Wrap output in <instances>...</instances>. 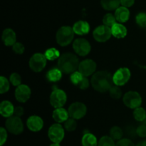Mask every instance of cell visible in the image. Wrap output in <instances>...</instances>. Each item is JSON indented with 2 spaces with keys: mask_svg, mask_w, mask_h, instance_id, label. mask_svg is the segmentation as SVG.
I'll use <instances>...</instances> for the list:
<instances>
[{
  "mask_svg": "<svg viewBox=\"0 0 146 146\" xmlns=\"http://www.w3.org/2000/svg\"><path fill=\"white\" fill-rule=\"evenodd\" d=\"M98 146H115V143L111 136L106 135L100 139Z\"/></svg>",
  "mask_w": 146,
  "mask_h": 146,
  "instance_id": "29",
  "label": "cell"
},
{
  "mask_svg": "<svg viewBox=\"0 0 146 146\" xmlns=\"http://www.w3.org/2000/svg\"><path fill=\"white\" fill-rule=\"evenodd\" d=\"M116 21L117 20L115 19V15L111 14V13L106 14L103 18V22H104V25L109 27H112L116 23Z\"/></svg>",
  "mask_w": 146,
  "mask_h": 146,
  "instance_id": "27",
  "label": "cell"
},
{
  "mask_svg": "<svg viewBox=\"0 0 146 146\" xmlns=\"http://www.w3.org/2000/svg\"><path fill=\"white\" fill-rule=\"evenodd\" d=\"M14 113V107L9 101L5 100L1 102L0 104V113L3 117H9L12 116Z\"/></svg>",
  "mask_w": 146,
  "mask_h": 146,
  "instance_id": "19",
  "label": "cell"
},
{
  "mask_svg": "<svg viewBox=\"0 0 146 146\" xmlns=\"http://www.w3.org/2000/svg\"><path fill=\"white\" fill-rule=\"evenodd\" d=\"M115 146H135V145L130 139L123 138L118 140Z\"/></svg>",
  "mask_w": 146,
  "mask_h": 146,
  "instance_id": "36",
  "label": "cell"
},
{
  "mask_svg": "<svg viewBox=\"0 0 146 146\" xmlns=\"http://www.w3.org/2000/svg\"><path fill=\"white\" fill-rule=\"evenodd\" d=\"M78 70L84 77H88L95 72L96 64L94 60L87 59L80 62Z\"/></svg>",
  "mask_w": 146,
  "mask_h": 146,
  "instance_id": "13",
  "label": "cell"
},
{
  "mask_svg": "<svg viewBox=\"0 0 146 146\" xmlns=\"http://www.w3.org/2000/svg\"><path fill=\"white\" fill-rule=\"evenodd\" d=\"M0 93L1 94H4V93L7 92L9 89V82L7 80L6 77L1 76L0 77Z\"/></svg>",
  "mask_w": 146,
  "mask_h": 146,
  "instance_id": "32",
  "label": "cell"
},
{
  "mask_svg": "<svg viewBox=\"0 0 146 146\" xmlns=\"http://www.w3.org/2000/svg\"><path fill=\"white\" fill-rule=\"evenodd\" d=\"M110 95L112 98L115 99V100H118V99L121 98V97L122 96V91H121V89L118 87V86H113L109 90Z\"/></svg>",
  "mask_w": 146,
  "mask_h": 146,
  "instance_id": "30",
  "label": "cell"
},
{
  "mask_svg": "<svg viewBox=\"0 0 146 146\" xmlns=\"http://www.w3.org/2000/svg\"><path fill=\"white\" fill-rule=\"evenodd\" d=\"M49 146H60V145H59V143H52V144L50 145Z\"/></svg>",
  "mask_w": 146,
  "mask_h": 146,
  "instance_id": "44",
  "label": "cell"
},
{
  "mask_svg": "<svg viewBox=\"0 0 146 146\" xmlns=\"http://www.w3.org/2000/svg\"><path fill=\"white\" fill-rule=\"evenodd\" d=\"M67 97L65 92L60 89H56L50 95V103L55 108L62 107L66 102Z\"/></svg>",
  "mask_w": 146,
  "mask_h": 146,
  "instance_id": "7",
  "label": "cell"
},
{
  "mask_svg": "<svg viewBox=\"0 0 146 146\" xmlns=\"http://www.w3.org/2000/svg\"><path fill=\"white\" fill-rule=\"evenodd\" d=\"M68 112H67L63 107H59V108H56L55 110L53 112L52 117L54 120L57 123H63V122L66 121L68 119Z\"/></svg>",
  "mask_w": 146,
  "mask_h": 146,
  "instance_id": "20",
  "label": "cell"
},
{
  "mask_svg": "<svg viewBox=\"0 0 146 146\" xmlns=\"http://www.w3.org/2000/svg\"><path fill=\"white\" fill-rule=\"evenodd\" d=\"M144 123H145V125H146V118H145V120H144Z\"/></svg>",
  "mask_w": 146,
  "mask_h": 146,
  "instance_id": "45",
  "label": "cell"
},
{
  "mask_svg": "<svg viewBox=\"0 0 146 146\" xmlns=\"http://www.w3.org/2000/svg\"><path fill=\"white\" fill-rule=\"evenodd\" d=\"M135 3V0H121V4L123 7H131Z\"/></svg>",
  "mask_w": 146,
  "mask_h": 146,
  "instance_id": "41",
  "label": "cell"
},
{
  "mask_svg": "<svg viewBox=\"0 0 146 146\" xmlns=\"http://www.w3.org/2000/svg\"><path fill=\"white\" fill-rule=\"evenodd\" d=\"M123 135V132L121 127L118 126H114L111 129L110 131V136L114 140H120Z\"/></svg>",
  "mask_w": 146,
  "mask_h": 146,
  "instance_id": "25",
  "label": "cell"
},
{
  "mask_svg": "<svg viewBox=\"0 0 146 146\" xmlns=\"http://www.w3.org/2000/svg\"><path fill=\"white\" fill-rule=\"evenodd\" d=\"M73 48L78 55L84 57L89 54L91 47L90 43L86 39L78 38L73 43Z\"/></svg>",
  "mask_w": 146,
  "mask_h": 146,
  "instance_id": "11",
  "label": "cell"
},
{
  "mask_svg": "<svg viewBox=\"0 0 146 146\" xmlns=\"http://www.w3.org/2000/svg\"><path fill=\"white\" fill-rule=\"evenodd\" d=\"M31 96V90L26 84H20L15 90V97L20 102H26Z\"/></svg>",
  "mask_w": 146,
  "mask_h": 146,
  "instance_id": "14",
  "label": "cell"
},
{
  "mask_svg": "<svg viewBox=\"0 0 146 146\" xmlns=\"http://www.w3.org/2000/svg\"><path fill=\"white\" fill-rule=\"evenodd\" d=\"M78 86L81 90H86V89H87L89 87V81H88V80L86 77H84L82 79V80L80 82L79 84H78Z\"/></svg>",
  "mask_w": 146,
  "mask_h": 146,
  "instance_id": "40",
  "label": "cell"
},
{
  "mask_svg": "<svg viewBox=\"0 0 146 146\" xmlns=\"http://www.w3.org/2000/svg\"><path fill=\"white\" fill-rule=\"evenodd\" d=\"M115 19L120 23L126 22L130 17V11L127 7H119L115 11Z\"/></svg>",
  "mask_w": 146,
  "mask_h": 146,
  "instance_id": "18",
  "label": "cell"
},
{
  "mask_svg": "<svg viewBox=\"0 0 146 146\" xmlns=\"http://www.w3.org/2000/svg\"><path fill=\"white\" fill-rule=\"evenodd\" d=\"M78 58L72 53H65L60 56L58 61V68L65 74H72L78 69Z\"/></svg>",
  "mask_w": 146,
  "mask_h": 146,
  "instance_id": "2",
  "label": "cell"
},
{
  "mask_svg": "<svg viewBox=\"0 0 146 146\" xmlns=\"http://www.w3.org/2000/svg\"><path fill=\"white\" fill-rule=\"evenodd\" d=\"M112 74L106 71L96 72L91 78V84L96 91L105 92L113 87V84Z\"/></svg>",
  "mask_w": 146,
  "mask_h": 146,
  "instance_id": "1",
  "label": "cell"
},
{
  "mask_svg": "<svg viewBox=\"0 0 146 146\" xmlns=\"http://www.w3.org/2000/svg\"><path fill=\"white\" fill-rule=\"evenodd\" d=\"M74 33L78 35L87 34L90 31V25L86 21H78L74 24L73 27Z\"/></svg>",
  "mask_w": 146,
  "mask_h": 146,
  "instance_id": "16",
  "label": "cell"
},
{
  "mask_svg": "<svg viewBox=\"0 0 146 146\" xmlns=\"http://www.w3.org/2000/svg\"><path fill=\"white\" fill-rule=\"evenodd\" d=\"M14 115L17 116V117H21V115H23L24 114V109H23L22 107H17L14 108Z\"/></svg>",
  "mask_w": 146,
  "mask_h": 146,
  "instance_id": "42",
  "label": "cell"
},
{
  "mask_svg": "<svg viewBox=\"0 0 146 146\" xmlns=\"http://www.w3.org/2000/svg\"><path fill=\"white\" fill-rule=\"evenodd\" d=\"M46 65V57L44 54L36 53L30 58L29 67L35 72L42 71Z\"/></svg>",
  "mask_w": 146,
  "mask_h": 146,
  "instance_id": "5",
  "label": "cell"
},
{
  "mask_svg": "<svg viewBox=\"0 0 146 146\" xmlns=\"http://www.w3.org/2000/svg\"><path fill=\"white\" fill-rule=\"evenodd\" d=\"M136 133L139 137H146V125H141L137 128Z\"/></svg>",
  "mask_w": 146,
  "mask_h": 146,
  "instance_id": "39",
  "label": "cell"
},
{
  "mask_svg": "<svg viewBox=\"0 0 146 146\" xmlns=\"http://www.w3.org/2000/svg\"><path fill=\"white\" fill-rule=\"evenodd\" d=\"M10 82H11V84L14 86H19L20 84H21V76L18 74V73H12V74L10 75L9 78Z\"/></svg>",
  "mask_w": 146,
  "mask_h": 146,
  "instance_id": "35",
  "label": "cell"
},
{
  "mask_svg": "<svg viewBox=\"0 0 146 146\" xmlns=\"http://www.w3.org/2000/svg\"><path fill=\"white\" fill-rule=\"evenodd\" d=\"M84 76L80 73V72H74L71 74V81L75 85L78 86V84H79L80 82L82 80V79L84 78Z\"/></svg>",
  "mask_w": 146,
  "mask_h": 146,
  "instance_id": "34",
  "label": "cell"
},
{
  "mask_svg": "<svg viewBox=\"0 0 146 146\" xmlns=\"http://www.w3.org/2000/svg\"><path fill=\"white\" fill-rule=\"evenodd\" d=\"M103 8L108 11L117 9L121 4V0H101Z\"/></svg>",
  "mask_w": 146,
  "mask_h": 146,
  "instance_id": "23",
  "label": "cell"
},
{
  "mask_svg": "<svg viewBox=\"0 0 146 146\" xmlns=\"http://www.w3.org/2000/svg\"><path fill=\"white\" fill-rule=\"evenodd\" d=\"M135 146H146V141L140 142Z\"/></svg>",
  "mask_w": 146,
  "mask_h": 146,
  "instance_id": "43",
  "label": "cell"
},
{
  "mask_svg": "<svg viewBox=\"0 0 146 146\" xmlns=\"http://www.w3.org/2000/svg\"><path fill=\"white\" fill-rule=\"evenodd\" d=\"M111 28L112 35L115 38L121 39L123 38L127 34V29L125 26L121 24V23H115Z\"/></svg>",
  "mask_w": 146,
  "mask_h": 146,
  "instance_id": "21",
  "label": "cell"
},
{
  "mask_svg": "<svg viewBox=\"0 0 146 146\" xmlns=\"http://www.w3.org/2000/svg\"><path fill=\"white\" fill-rule=\"evenodd\" d=\"M7 139V133L6 129L1 127L0 128V145L2 146L6 143Z\"/></svg>",
  "mask_w": 146,
  "mask_h": 146,
  "instance_id": "38",
  "label": "cell"
},
{
  "mask_svg": "<svg viewBox=\"0 0 146 146\" xmlns=\"http://www.w3.org/2000/svg\"><path fill=\"white\" fill-rule=\"evenodd\" d=\"M62 77V72L58 68H54L50 70L46 74V78L48 81L56 82L59 81Z\"/></svg>",
  "mask_w": 146,
  "mask_h": 146,
  "instance_id": "24",
  "label": "cell"
},
{
  "mask_svg": "<svg viewBox=\"0 0 146 146\" xmlns=\"http://www.w3.org/2000/svg\"><path fill=\"white\" fill-rule=\"evenodd\" d=\"M94 39L99 42H105L111 38L112 35L111 28L106 25L98 26L93 32Z\"/></svg>",
  "mask_w": 146,
  "mask_h": 146,
  "instance_id": "10",
  "label": "cell"
},
{
  "mask_svg": "<svg viewBox=\"0 0 146 146\" xmlns=\"http://www.w3.org/2000/svg\"><path fill=\"white\" fill-rule=\"evenodd\" d=\"M64 130L60 124H54L49 127L48 136L50 140L55 143H60L64 137Z\"/></svg>",
  "mask_w": 146,
  "mask_h": 146,
  "instance_id": "9",
  "label": "cell"
},
{
  "mask_svg": "<svg viewBox=\"0 0 146 146\" xmlns=\"http://www.w3.org/2000/svg\"><path fill=\"white\" fill-rule=\"evenodd\" d=\"M15 32L11 29H6L2 33V40L6 46H13L16 43Z\"/></svg>",
  "mask_w": 146,
  "mask_h": 146,
  "instance_id": "17",
  "label": "cell"
},
{
  "mask_svg": "<svg viewBox=\"0 0 146 146\" xmlns=\"http://www.w3.org/2000/svg\"><path fill=\"white\" fill-rule=\"evenodd\" d=\"M64 127L67 131H74L76 130L77 127V123L76 122L75 119L74 118H68L64 123Z\"/></svg>",
  "mask_w": 146,
  "mask_h": 146,
  "instance_id": "31",
  "label": "cell"
},
{
  "mask_svg": "<svg viewBox=\"0 0 146 146\" xmlns=\"http://www.w3.org/2000/svg\"><path fill=\"white\" fill-rule=\"evenodd\" d=\"M13 51L18 54H21L24 52V46L20 42H16L13 45Z\"/></svg>",
  "mask_w": 146,
  "mask_h": 146,
  "instance_id": "37",
  "label": "cell"
},
{
  "mask_svg": "<svg viewBox=\"0 0 146 146\" xmlns=\"http://www.w3.org/2000/svg\"><path fill=\"white\" fill-rule=\"evenodd\" d=\"M86 106L82 102H74L70 105L68 108V114L71 118L81 119L86 114Z\"/></svg>",
  "mask_w": 146,
  "mask_h": 146,
  "instance_id": "8",
  "label": "cell"
},
{
  "mask_svg": "<svg viewBox=\"0 0 146 146\" xmlns=\"http://www.w3.org/2000/svg\"><path fill=\"white\" fill-rule=\"evenodd\" d=\"M123 102L129 108L135 109L141 106L142 98L139 93L137 92L129 91L123 96Z\"/></svg>",
  "mask_w": 146,
  "mask_h": 146,
  "instance_id": "6",
  "label": "cell"
},
{
  "mask_svg": "<svg viewBox=\"0 0 146 146\" xmlns=\"http://www.w3.org/2000/svg\"><path fill=\"white\" fill-rule=\"evenodd\" d=\"M83 146H98V142L94 135L91 133H86L81 140Z\"/></svg>",
  "mask_w": 146,
  "mask_h": 146,
  "instance_id": "22",
  "label": "cell"
},
{
  "mask_svg": "<svg viewBox=\"0 0 146 146\" xmlns=\"http://www.w3.org/2000/svg\"><path fill=\"white\" fill-rule=\"evenodd\" d=\"M131 77V72L126 67L120 68L113 76V82L117 86H123L125 84Z\"/></svg>",
  "mask_w": 146,
  "mask_h": 146,
  "instance_id": "12",
  "label": "cell"
},
{
  "mask_svg": "<svg viewBox=\"0 0 146 146\" xmlns=\"http://www.w3.org/2000/svg\"><path fill=\"white\" fill-rule=\"evenodd\" d=\"M44 55L46 56L47 60H54L60 57V53L56 48H49L46 51Z\"/></svg>",
  "mask_w": 146,
  "mask_h": 146,
  "instance_id": "28",
  "label": "cell"
},
{
  "mask_svg": "<svg viewBox=\"0 0 146 146\" xmlns=\"http://www.w3.org/2000/svg\"><path fill=\"white\" fill-rule=\"evenodd\" d=\"M74 37V31L73 28L68 26L61 27L57 31L56 38V42L60 46L65 47L72 42Z\"/></svg>",
  "mask_w": 146,
  "mask_h": 146,
  "instance_id": "3",
  "label": "cell"
},
{
  "mask_svg": "<svg viewBox=\"0 0 146 146\" xmlns=\"http://www.w3.org/2000/svg\"><path fill=\"white\" fill-rule=\"evenodd\" d=\"M28 128L32 132H38L42 129L44 126V121L40 117L36 115L31 116L27 121Z\"/></svg>",
  "mask_w": 146,
  "mask_h": 146,
  "instance_id": "15",
  "label": "cell"
},
{
  "mask_svg": "<svg viewBox=\"0 0 146 146\" xmlns=\"http://www.w3.org/2000/svg\"><path fill=\"white\" fill-rule=\"evenodd\" d=\"M5 125L7 130L14 135L21 134L24 130L23 122L19 117L16 115L8 117L5 123Z\"/></svg>",
  "mask_w": 146,
  "mask_h": 146,
  "instance_id": "4",
  "label": "cell"
},
{
  "mask_svg": "<svg viewBox=\"0 0 146 146\" xmlns=\"http://www.w3.org/2000/svg\"><path fill=\"white\" fill-rule=\"evenodd\" d=\"M135 21L141 27H146V13L141 12L137 14Z\"/></svg>",
  "mask_w": 146,
  "mask_h": 146,
  "instance_id": "33",
  "label": "cell"
},
{
  "mask_svg": "<svg viewBox=\"0 0 146 146\" xmlns=\"http://www.w3.org/2000/svg\"><path fill=\"white\" fill-rule=\"evenodd\" d=\"M133 116L137 121H144L146 118V112L143 107H137L133 112Z\"/></svg>",
  "mask_w": 146,
  "mask_h": 146,
  "instance_id": "26",
  "label": "cell"
}]
</instances>
